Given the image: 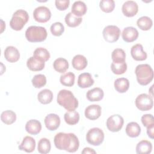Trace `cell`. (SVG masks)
I'll return each mask as SVG.
<instances>
[{
	"label": "cell",
	"mask_w": 154,
	"mask_h": 154,
	"mask_svg": "<svg viewBox=\"0 0 154 154\" xmlns=\"http://www.w3.org/2000/svg\"><path fill=\"white\" fill-rule=\"evenodd\" d=\"M54 141L57 149L71 153L75 152L79 146V140L73 133L59 132L54 137Z\"/></svg>",
	"instance_id": "1"
},
{
	"label": "cell",
	"mask_w": 154,
	"mask_h": 154,
	"mask_svg": "<svg viewBox=\"0 0 154 154\" xmlns=\"http://www.w3.org/2000/svg\"><path fill=\"white\" fill-rule=\"evenodd\" d=\"M57 103L68 111L75 110L78 106V101L72 91L61 90L59 91L57 98Z\"/></svg>",
	"instance_id": "2"
},
{
	"label": "cell",
	"mask_w": 154,
	"mask_h": 154,
	"mask_svg": "<svg viewBox=\"0 0 154 154\" xmlns=\"http://www.w3.org/2000/svg\"><path fill=\"white\" fill-rule=\"evenodd\" d=\"M138 82L141 85H147L153 79V70L147 64L138 65L135 70Z\"/></svg>",
	"instance_id": "3"
},
{
	"label": "cell",
	"mask_w": 154,
	"mask_h": 154,
	"mask_svg": "<svg viewBox=\"0 0 154 154\" xmlns=\"http://www.w3.org/2000/svg\"><path fill=\"white\" fill-rule=\"evenodd\" d=\"M48 33L45 28L38 26H31L25 31V37L29 42H42L46 40Z\"/></svg>",
	"instance_id": "4"
},
{
	"label": "cell",
	"mask_w": 154,
	"mask_h": 154,
	"mask_svg": "<svg viewBox=\"0 0 154 154\" xmlns=\"http://www.w3.org/2000/svg\"><path fill=\"white\" fill-rule=\"evenodd\" d=\"M29 20V15L26 11L20 9L15 11L10 21V27L16 31L21 30Z\"/></svg>",
	"instance_id": "5"
},
{
	"label": "cell",
	"mask_w": 154,
	"mask_h": 154,
	"mask_svg": "<svg viewBox=\"0 0 154 154\" xmlns=\"http://www.w3.org/2000/svg\"><path fill=\"white\" fill-rule=\"evenodd\" d=\"M86 140L91 145L99 146L104 140V133L99 128H91L86 134Z\"/></svg>",
	"instance_id": "6"
},
{
	"label": "cell",
	"mask_w": 154,
	"mask_h": 154,
	"mask_svg": "<svg viewBox=\"0 0 154 154\" xmlns=\"http://www.w3.org/2000/svg\"><path fill=\"white\" fill-rule=\"evenodd\" d=\"M135 103L137 108L140 111H148L151 109L153 107V98L150 95L142 93L136 97Z\"/></svg>",
	"instance_id": "7"
},
{
	"label": "cell",
	"mask_w": 154,
	"mask_h": 154,
	"mask_svg": "<svg viewBox=\"0 0 154 154\" xmlns=\"http://www.w3.org/2000/svg\"><path fill=\"white\" fill-rule=\"evenodd\" d=\"M102 34L105 41L113 43L118 40L120 35V29L116 25H108L104 28Z\"/></svg>",
	"instance_id": "8"
},
{
	"label": "cell",
	"mask_w": 154,
	"mask_h": 154,
	"mask_svg": "<svg viewBox=\"0 0 154 154\" xmlns=\"http://www.w3.org/2000/svg\"><path fill=\"white\" fill-rule=\"evenodd\" d=\"M123 123V118L119 114H114L108 118L106 125L109 131L116 132H119L122 128Z\"/></svg>",
	"instance_id": "9"
},
{
	"label": "cell",
	"mask_w": 154,
	"mask_h": 154,
	"mask_svg": "<svg viewBox=\"0 0 154 154\" xmlns=\"http://www.w3.org/2000/svg\"><path fill=\"white\" fill-rule=\"evenodd\" d=\"M33 17L35 21L40 23H45L51 19V12L48 7L40 6L34 10Z\"/></svg>",
	"instance_id": "10"
},
{
	"label": "cell",
	"mask_w": 154,
	"mask_h": 154,
	"mask_svg": "<svg viewBox=\"0 0 154 154\" xmlns=\"http://www.w3.org/2000/svg\"><path fill=\"white\" fill-rule=\"evenodd\" d=\"M45 124L46 128L51 131H55L58 128L60 125V118L55 114H49L47 115L45 118Z\"/></svg>",
	"instance_id": "11"
},
{
	"label": "cell",
	"mask_w": 154,
	"mask_h": 154,
	"mask_svg": "<svg viewBox=\"0 0 154 154\" xmlns=\"http://www.w3.org/2000/svg\"><path fill=\"white\" fill-rule=\"evenodd\" d=\"M122 12L126 17H133L137 14L138 11V6L134 1H127L123 3L122 8Z\"/></svg>",
	"instance_id": "12"
},
{
	"label": "cell",
	"mask_w": 154,
	"mask_h": 154,
	"mask_svg": "<svg viewBox=\"0 0 154 154\" xmlns=\"http://www.w3.org/2000/svg\"><path fill=\"white\" fill-rule=\"evenodd\" d=\"M138 31L135 28L128 26L123 29L122 36L125 42L130 43L137 40L138 37Z\"/></svg>",
	"instance_id": "13"
},
{
	"label": "cell",
	"mask_w": 154,
	"mask_h": 154,
	"mask_svg": "<svg viewBox=\"0 0 154 154\" xmlns=\"http://www.w3.org/2000/svg\"><path fill=\"white\" fill-rule=\"evenodd\" d=\"M101 110V107L99 105H89L85 109V116L91 120H96L100 116Z\"/></svg>",
	"instance_id": "14"
},
{
	"label": "cell",
	"mask_w": 154,
	"mask_h": 154,
	"mask_svg": "<svg viewBox=\"0 0 154 154\" xmlns=\"http://www.w3.org/2000/svg\"><path fill=\"white\" fill-rule=\"evenodd\" d=\"M131 54L133 59L136 61H144L147 58V53L143 51V47L141 44L134 45L131 49Z\"/></svg>",
	"instance_id": "15"
},
{
	"label": "cell",
	"mask_w": 154,
	"mask_h": 154,
	"mask_svg": "<svg viewBox=\"0 0 154 154\" xmlns=\"http://www.w3.org/2000/svg\"><path fill=\"white\" fill-rule=\"evenodd\" d=\"M35 147V140L30 136H26L23 138L22 142L19 146V149L27 153L32 152Z\"/></svg>",
	"instance_id": "16"
},
{
	"label": "cell",
	"mask_w": 154,
	"mask_h": 154,
	"mask_svg": "<svg viewBox=\"0 0 154 154\" xmlns=\"http://www.w3.org/2000/svg\"><path fill=\"white\" fill-rule=\"evenodd\" d=\"M5 58L10 63H15L20 58V54L17 49L12 46H7L4 51Z\"/></svg>",
	"instance_id": "17"
},
{
	"label": "cell",
	"mask_w": 154,
	"mask_h": 154,
	"mask_svg": "<svg viewBox=\"0 0 154 154\" xmlns=\"http://www.w3.org/2000/svg\"><path fill=\"white\" fill-rule=\"evenodd\" d=\"M94 82V79L89 73H82L79 75L78 78V85L82 88L90 87L93 85Z\"/></svg>",
	"instance_id": "18"
},
{
	"label": "cell",
	"mask_w": 154,
	"mask_h": 154,
	"mask_svg": "<svg viewBox=\"0 0 154 154\" xmlns=\"http://www.w3.org/2000/svg\"><path fill=\"white\" fill-rule=\"evenodd\" d=\"M42 129L41 123L35 119H31L28 121L25 125L26 131L31 135L38 134Z\"/></svg>",
	"instance_id": "19"
},
{
	"label": "cell",
	"mask_w": 154,
	"mask_h": 154,
	"mask_svg": "<svg viewBox=\"0 0 154 154\" xmlns=\"http://www.w3.org/2000/svg\"><path fill=\"white\" fill-rule=\"evenodd\" d=\"M103 91L99 87H95L89 90L86 94L87 99L90 102H98L103 99Z\"/></svg>",
	"instance_id": "20"
},
{
	"label": "cell",
	"mask_w": 154,
	"mask_h": 154,
	"mask_svg": "<svg viewBox=\"0 0 154 154\" xmlns=\"http://www.w3.org/2000/svg\"><path fill=\"white\" fill-rule=\"evenodd\" d=\"M87 10V8L85 4L81 1H77L73 4L71 13L75 16L81 17V16H84L86 13Z\"/></svg>",
	"instance_id": "21"
},
{
	"label": "cell",
	"mask_w": 154,
	"mask_h": 154,
	"mask_svg": "<svg viewBox=\"0 0 154 154\" xmlns=\"http://www.w3.org/2000/svg\"><path fill=\"white\" fill-rule=\"evenodd\" d=\"M26 66L31 71H40L44 69L45 63L36 59L32 56L28 59L26 61Z\"/></svg>",
	"instance_id": "22"
},
{
	"label": "cell",
	"mask_w": 154,
	"mask_h": 154,
	"mask_svg": "<svg viewBox=\"0 0 154 154\" xmlns=\"http://www.w3.org/2000/svg\"><path fill=\"white\" fill-rule=\"evenodd\" d=\"M87 58L82 55H75L72 61V64L73 67L77 70H84L87 66Z\"/></svg>",
	"instance_id": "23"
},
{
	"label": "cell",
	"mask_w": 154,
	"mask_h": 154,
	"mask_svg": "<svg viewBox=\"0 0 154 154\" xmlns=\"http://www.w3.org/2000/svg\"><path fill=\"white\" fill-rule=\"evenodd\" d=\"M126 135L131 138H135L139 136L141 132V128L136 122H130L126 127Z\"/></svg>",
	"instance_id": "24"
},
{
	"label": "cell",
	"mask_w": 154,
	"mask_h": 154,
	"mask_svg": "<svg viewBox=\"0 0 154 154\" xmlns=\"http://www.w3.org/2000/svg\"><path fill=\"white\" fill-rule=\"evenodd\" d=\"M152 150L151 142L147 140L140 141L136 146V152L138 154H149Z\"/></svg>",
	"instance_id": "25"
},
{
	"label": "cell",
	"mask_w": 154,
	"mask_h": 154,
	"mask_svg": "<svg viewBox=\"0 0 154 154\" xmlns=\"http://www.w3.org/2000/svg\"><path fill=\"white\" fill-rule=\"evenodd\" d=\"M114 88L117 91L120 93H125L129 87V81L125 78H120L114 81Z\"/></svg>",
	"instance_id": "26"
},
{
	"label": "cell",
	"mask_w": 154,
	"mask_h": 154,
	"mask_svg": "<svg viewBox=\"0 0 154 154\" xmlns=\"http://www.w3.org/2000/svg\"><path fill=\"white\" fill-rule=\"evenodd\" d=\"M38 100L42 104H48L53 99V93L49 89H43L37 95Z\"/></svg>",
	"instance_id": "27"
},
{
	"label": "cell",
	"mask_w": 154,
	"mask_h": 154,
	"mask_svg": "<svg viewBox=\"0 0 154 154\" xmlns=\"http://www.w3.org/2000/svg\"><path fill=\"white\" fill-rule=\"evenodd\" d=\"M53 67L57 72L63 73L69 69V63L65 58H58L54 61Z\"/></svg>",
	"instance_id": "28"
},
{
	"label": "cell",
	"mask_w": 154,
	"mask_h": 154,
	"mask_svg": "<svg viewBox=\"0 0 154 154\" xmlns=\"http://www.w3.org/2000/svg\"><path fill=\"white\" fill-rule=\"evenodd\" d=\"M64 119L67 124L69 125H74L78 123L79 120V114L75 110L67 111L64 114Z\"/></svg>",
	"instance_id": "29"
},
{
	"label": "cell",
	"mask_w": 154,
	"mask_h": 154,
	"mask_svg": "<svg viewBox=\"0 0 154 154\" xmlns=\"http://www.w3.org/2000/svg\"><path fill=\"white\" fill-rule=\"evenodd\" d=\"M33 57L41 61L46 62L49 59L50 54L46 49L44 48H38L34 51Z\"/></svg>",
	"instance_id": "30"
},
{
	"label": "cell",
	"mask_w": 154,
	"mask_h": 154,
	"mask_svg": "<svg viewBox=\"0 0 154 154\" xmlns=\"http://www.w3.org/2000/svg\"><path fill=\"white\" fill-rule=\"evenodd\" d=\"M138 27L143 31L149 30L153 25L152 20L148 16H142L137 21Z\"/></svg>",
	"instance_id": "31"
},
{
	"label": "cell",
	"mask_w": 154,
	"mask_h": 154,
	"mask_svg": "<svg viewBox=\"0 0 154 154\" xmlns=\"http://www.w3.org/2000/svg\"><path fill=\"white\" fill-rule=\"evenodd\" d=\"M1 119L4 123L11 125L16 120V114L11 110H6L1 113Z\"/></svg>",
	"instance_id": "32"
},
{
	"label": "cell",
	"mask_w": 154,
	"mask_h": 154,
	"mask_svg": "<svg viewBox=\"0 0 154 154\" xmlns=\"http://www.w3.org/2000/svg\"><path fill=\"white\" fill-rule=\"evenodd\" d=\"M82 21L81 17L75 16L71 12L68 13L65 17V22L69 27H76L81 24Z\"/></svg>",
	"instance_id": "33"
},
{
	"label": "cell",
	"mask_w": 154,
	"mask_h": 154,
	"mask_svg": "<svg viewBox=\"0 0 154 154\" xmlns=\"http://www.w3.org/2000/svg\"><path fill=\"white\" fill-rule=\"evenodd\" d=\"M75 75L73 73L69 72L61 75L60 78V83L64 86L72 87L74 85Z\"/></svg>",
	"instance_id": "34"
},
{
	"label": "cell",
	"mask_w": 154,
	"mask_h": 154,
	"mask_svg": "<svg viewBox=\"0 0 154 154\" xmlns=\"http://www.w3.org/2000/svg\"><path fill=\"white\" fill-rule=\"evenodd\" d=\"M112 62L116 63H123L125 62L126 54L123 49L117 48L114 49L111 54Z\"/></svg>",
	"instance_id": "35"
},
{
	"label": "cell",
	"mask_w": 154,
	"mask_h": 154,
	"mask_svg": "<svg viewBox=\"0 0 154 154\" xmlns=\"http://www.w3.org/2000/svg\"><path fill=\"white\" fill-rule=\"evenodd\" d=\"M51 145L49 140L46 138L40 139L38 143L37 150L42 154L48 153L51 151Z\"/></svg>",
	"instance_id": "36"
},
{
	"label": "cell",
	"mask_w": 154,
	"mask_h": 154,
	"mask_svg": "<svg viewBox=\"0 0 154 154\" xmlns=\"http://www.w3.org/2000/svg\"><path fill=\"white\" fill-rule=\"evenodd\" d=\"M99 7L103 12L111 13L114 9L115 2L113 0H102L99 2Z\"/></svg>",
	"instance_id": "37"
},
{
	"label": "cell",
	"mask_w": 154,
	"mask_h": 154,
	"mask_svg": "<svg viewBox=\"0 0 154 154\" xmlns=\"http://www.w3.org/2000/svg\"><path fill=\"white\" fill-rule=\"evenodd\" d=\"M32 85L37 88H42L46 84V78L45 75L42 74H38L35 75L32 79Z\"/></svg>",
	"instance_id": "38"
},
{
	"label": "cell",
	"mask_w": 154,
	"mask_h": 154,
	"mask_svg": "<svg viewBox=\"0 0 154 154\" xmlns=\"http://www.w3.org/2000/svg\"><path fill=\"white\" fill-rule=\"evenodd\" d=\"M112 72L116 75L123 74L127 70V64L126 62L123 63H116L112 62L111 65Z\"/></svg>",
	"instance_id": "39"
},
{
	"label": "cell",
	"mask_w": 154,
	"mask_h": 154,
	"mask_svg": "<svg viewBox=\"0 0 154 154\" xmlns=\"http://www.w3.org/2000/svg\"><path fill=\"white\" fill-rule=\"evenodd\" d=\"M50 30L53 35L60 36L64 31V27L61 22H57L52 24Z\"/></svg>",
	"instance_id": "40"
},
{
	"label": "cell",
	"mask_w": 154,
	"mask_h": 154,
	"mask_svg": "<svg viewBox=\"0 0 154 154\" xmlns=\"http://www.w3.org/2000/svg\"><path fill=\"white\" fill-rule=\"evenodd\" d=\"M141 122L144 126L148 127L152 125H154V118L153 116L150 114H144L141 117Z\"/></svg>",
	"instance_id": "41"
},
{
	"label": "cell",
	"mask_w": 154,
	"mask_h": 154,
	"mask_svg": "<svg viewBox=\"0 0 154 154\" xmlns=\"http://www.w3.org/2000/svg\"><path fill=\"white\" fill-rule=\"evenodd\" d=\"M55 6L60 11L66 10L69 5L70 1L69 0H56L55 1Z\"/></svg>",
	"instance_id": "42"
},
{
	"label": "cell",
	"mask_w": 154,
	"mask_h": 154,
	"mask_svg": "<svg viewBox=\"0 0 154 154\" xmlns=\"http://www.w3.org/2000/svg\"><path fill=\"white\" fill-rule=\"evenodd\" d=\"M154 125H152L148 127H147V134L150 138L153 139L154 136Z\"/></svg>",
	"instance_id": "43"
},
{
	"label": "cell",
	"mask_w": 154,
	"mask_h": 154,
	"mask_svg": "<svg viewBox=\"0 0 154 154\" xmlns=\"http://www.w3.org/2000/svg\"><path fill=\"white\" fill-rule=\"evenodd\" d=\"M82 153H96L95 150L90 147H85L81 152Z\"/></svg>",
	"instance_id": "44"
}]
</instances>
